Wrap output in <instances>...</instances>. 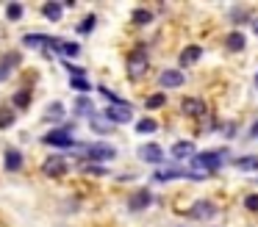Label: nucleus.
Returning <instances> with one entry per match:
<instances>
[{
	"label": "nucleus",
	"mask_w": 258,
	"mask_h": 227,
	"mask_svg": "<svg viewBox=\"0 0 258 227\" xmlns=\"http://www.w3.org/2000/svg\"><path fill=\"white\" fill-rule=\"evenodd\" d=\"M3 166H6V172L23 169V153H20V149H6V155H3Z\"/></svg>",
	"instance_id": "4468645a"
},
{
	"label": "nucleus",
	"mask_w": 258,
	"mask_h": 227,
	"mask_svg": "<svg viewBox=\"0 0 258 227\" xmlns=\"http://www.w3.org/2000/svg\"><path fill=\"white\" fill-rule=\"evenodd\" d=\"M228 161V153L225 149H206V153H197L195 158H191V164L197 166V172H217L219 166Z\"/></svg>",
	"instance_id": "f257e3e1"
},
{
	"label": "nucleus",
	"mask_w": 258,
	"mask_h": 227,
	"mask_svg": "<svg viewBox=\"0 0 258 227\" xmlns=\"http://www.w3.org/2000/svg\"><path fill=\"white\" fill-rule=\"evenodd\" d=\"M150 205H153V194L147 191V188H139L136 194H131V197H128V210H134V213H136V210L150 208Z\"/></svg>",
	"instance_id": "1a4fd4ad"
},
{
	"label": "nucleus",
	"mask_w": 258,
	"mask_h": 227,
	"mask_svg": "<svg viewBox=\"0 0 258 227\" xmlns=\"http://www.w3.org/2000/svg\"><path fill=\"white\" fill-rule=\"evenodd\" d=\"M67 169H70V164H67L64 155H47L45 164H42V172H45L47 177H64Z\"/></svg>",
	"instance_id": "423d86ee"
},
{
	"label": "nucleus",
	"mask_w": 258,
	"mask_h": 227,
	"mask_svg": "<svg viewBox=\"0 0 258 227\" xmlns=\"http://www.w3.org/2000/svg\"><path fill=\"white\" fill-rule=\"evenodd\" d=\"M178 177H186V172L178 169V166H167V169H158L156 175H153V180L167 183V180H178Z\"/></svg>",
	"instance_id": "dca6fc26"
},
{
	"label": "nucleus",
	"mask_w": 258,
	"mask_h": 227,
	"mask_svg": "<svg viewBox=\"0 0 258 227\" xmlns=\"http://www.w3.org/2000/svg\"><path fill=\"white\" fill-rule=\"evenodd\" d=\"M147 69H150L147 50H145V47H136L134 53L128 55V78H131V81H139V78L147 75Z\"/></svg>",
	"instance_id": "f03ea898"
},
{
	"label": "nucleus",
	"mask_w": 258,
	"mask_h": 227,
	"mask_svg": "<svg viewBox=\"0 0 258 227\" xmlns=\"http://www.w3.org/2000/svg\"><path fill=\"white\" fill-rule=\"evenodd\" d=\"M56 50L64 55V58H73V55H78V53H81V44H78V42H64V39H61Z\"/></svg>",
	"instance_id": "412c9836"
},
{
	"label": "nucleus",
	"mask_w": 258,
	"mask_h": 227,
	"mask_svg": "<svg viewBox=\"0 0 258 227\" xmlns=\"http://www.w3.org/2000/svg\"><path fill=\"white\" fill-rule=\"evenodd\" d=\"M64 66H67V72H70L73 78H84V75H86L84 66H75V64H70V61H64Z\"/></svg>",
	"instance_id": "473e14b6"
},
{
	"label": "nucleus",
	"mask_w": 258,
	"mask_h": 227,
	"mask_svg": "<svg viewBox=\"0 0 258 227\" xmlns=\"http://www.w3.org/2000/svg\"><path fill=\"white\" fill-rule=\"evenodd\" d=\"M42 141L47 144V147H75V141H73V125H64V127H56V130H50V133H45V138Z\"/></svg>",
	"instance_id": "7ed1b4c3"
},
{
	"label": "nucleus",
	"mask_w": 258,
	"mask_h": 227,
	"mask_svg": "<svg viewBox=\"0 0 258 227\" xmlns=\"http://www.w3.org/2000/svg\"><path fill=\"white\" fill-rule=\"evenodd\" d=\"M95 25H97V17H95V14H89L86 20H81L78 33H92V31H95Z\"/></svg>",
	"instance_id": "c756f323"
},
{
	"label": "nucleus",
	"mask_w": 258,
	"mask_h": 227,
	"mask_svg": "<svg viewBox=\"0 0 258 227\" xmlns=\"http://www.w3.org/2000/svg\"><path fill=\"white\" fill-rule=\"evenodd\" d=\"M156 130H158V122L150 119V116H142V119L136 122V133H142V136H145V133H156Z\"/></svg>",
	"instance_id": "4be33fe9"
},
{
	"label": "nucleus",
	"mask_w": 258,
	"mask_h": 227,
	"mask_svg": "<svg viewBox=\"0 0 258 227\" xmlns=\"http://www.w3.org/2000/svg\"><path fill=\"white\" fill-rule=\"evenodd\" d=\"M61 11H64L61 3H45V6H42V14H45L50 22H58V20H61Z\"/></svg>",
	"instance_id": "aec40b11"
},
{
	"label": "nucleus",
	"mask_w": 258,
	"mask_h": 227,
	"mask_svg": "<svg viewBox=\"0 0 258 227\" xmlns=\"http://www.w3.org/2000/svg\"><path fill=\"white\" fill-rule=\"evenodd\" d=\"M200 55H203V47H200V44H189V47L180 50L178 64H180V66H191V64H197V61H200Z\"/></svg>",
	"instance_id": "ddd939ff"
},
{
	"label": "nucleus",
	"mask_w": 258,
	"mask_h": 227,
	"mask_svg": "<svg viewBox=\"0 0 258 227\" xmlns=\"http://www.w3.org/2000/svg\"><path fill=\"white\" fill-rule=\"evenodd\" d=\"M225 44H228V50H233V53H241V50H244V36H241L239 31H233L225 39Z\"/></svg>",
	"instance_id": "5701e85b"
},
{
	"label": "nucleus",
	"mask_w": 258,
	"mask_h": 227,
	"mask_svg": "<svg viewBox=\"0 0 258 227\" xmlns=\"http://www.w3.org/2000/svg\"><path fill=\"white\" fill-rule=\"evenodd\" d=\"M233 166L236 169H244V172H252V169H258V155H241V158L233 161Z\"/></svg>",
	"instance_id": "6ab92c4d"
},
{
	"label": "nucleus",
	"mask_w": 258,
	"mask_h": 227,
	"mask_svg": "<svg viewBox=\"0 0 258 227\" xmlns=\"http://www.w3.org/2000/svg\"><path fill=\"white\" fill-rule=\"evenodd\" d=\"M89 125H92V130L100 133V136H106V133H114V125L106 119V116H100V114H92V116H89Z\"/></svg>",
	"instance_id": "2eb2a0df"
},
{
	"label": "nucleus",
	"mask_w": 258,
	"mask_h": 227,
	"mask_svg": "<svg viewBox=\"0 0 258 227\" xmlns=\"http://www.w3.org/2000/svg\"><path fill=\"white\" fill-rule=\"evenodd\" d=\"M178 227H183V224H178Z\"/></svg>",
	"instance_id": "58836bf2"
},
{
	"label": "nucleus",
	"mask_w": 258,
	"mask_h": 227,
	"mask_svg": "<svg viewBox=\"0 0 258 227\" xmlns=\"http://www.w3.org/2000/svg\"><path fill=\"white\" fill-rule=\"evenodd\" d=\"M84 172H89V175H106V169H103V166H95V164H86Z\"/></svg>",
	"instance_id": "f704fd0d"
},
{
	"label": "nucleus",
	"mask_w": 258,
	"mask_h": 227,
	"mask_svg": "<svg viewBox=\"0 0 258 227\" xmlns=\"http://www.w3.org/2000/svg\"><path fill=\"white\" fill-rule=\"evenodd\" d=\"M14 105H17V108H28L31 105V89H23V92L14 94Z\"/></svg>",
	"instance_id": "a878e982"
},
{
	"label": "nucleus",
	"mask_w": 258,
	"mask_h": 227,
	"mask_svg": "<svg viewBox=\"0 0 258 227\" xmlns=\"http://www.w3.org/2000/svg\"><path fill=\"white\" fill-rule=\"evenodd\" d=\"M244 208H247V210H258V194H250V197H244Z\"/></svg>",
	"instance_id": "72a5a7b5"
},
{
	"label": "nucleus",
	"mask_w": 258,
	"mask_h": 227,
	"mask_svg": "<svg viewBox=\"0 0 258 227\" xmlns=\"http://www.w3.org/2000/svg\"><path fill=\"white\" fill-rule=\"evenodd\" d=\"M183 72L180 69H164L161 75H158V83H161V89H178L183 86Z\"/></svg>",
	"instance_id": "9b49d317"
},
{
	"label": "nucleus",
	"mask_w": 258,
	"mask_h": 227,
	"mask_svg": "<svg viewBox=\"0 0 258 227\" xmlns=\"http://www.w3.org/2000/svg\"><path fill=\"white\" fill-rule=\"evenodd\" d=\"M250 25H252V33H255V36H258V17H255V20L250 22Z\"/></svg>",
	"instance_id": "e433bc0d"
},
{
	"label": "nucleus",
	"mask_w": 258,
	"mask_h": 227,
	"mask_svg": "<svg viewBox=\"0 0 258 227\" xmlns=\"http://www.w3.org/2000/svg\"><path fill=\"white\" fill-rule=\"evenodd\" d=\"M81 149L86 153V158H89V161H114V158H117V147H111V144H106V141L84 144Z\"/></svg>",
	"instance_id": "20e7f679"
},
{
	"label": "nucleus",
	"mask_w": 258,
	"mask_h": 227,
	"mask_svg": "<svg viewBox=\"0 0 258 227\" xmlns=\"http://www.w3.org/2000/svg\"><path fill=\"white\" fill-rule=\"evenodd\" d=\"M131 22H134V25H150L153 22V14L147 9H136L134 14H131Z\"/></svg>",
	"instance_id": "b1692460"
},
{
	"label": "nucleus",
	"mask_w": 258,
	"mask_h": 227,
	"mask_svg": "<svg viewBox=\"0 0 258 227\" xmlns=\"http://www.w3.org/2000/svg\"><path fill=\"white\" fill-rule=\"evenodd\" d=\"M180 111H183L186 116H195V119H206V116H208L206 103H203V100H197V97H186L183 103H180Z\"/></svg>",
	"instance_id": "6e6552de"
},
{
	"label": "nucleus",
	"mask_w": 258,
	"mask_h": 227,
	"mask_svg": "<svg viewBox=\"0 0 258 227\" xmlns=\"http://www.w3.org/2000/svg\"><path fill=\"white\" fill-rule=\"evenodd\" d=\"M61 116H64V103H58V100H56V103L47 105V114H45L47 122H56V119H61Z\"/></svg>",
	"instance_id": "393cba45"
},
{
	"label": "nucleus",
	"mask_w": 258,
	"mask_h": 227,
	"mask_svg": "<svg viewBox=\"0 0 258 227\" xmlns=\"http://www.w3.org/2000/svg\"><path fill=\"white\" fill-rule=\"evenodd\" d=\"M236 133V125H225V136H233Z\"/></svg>",
	"instance_id": "c9c22d12"
},
{
	"label": "nucleus",
	"mask_w": 258,
	"mask_h": 227,
	"mask_svg": "<svg viewBox=\"0 0 258 227\" xmlns=\"http://www.w3.org/2000/svg\"><path fill=\"white\" fill-rule=\"evenodd\" d=\"M103 116H106L111 125H128V122L134 119V114H131V105H108V108L103 111Z\"/></svg>",
	"instance_id": "0eeeda50"
},
{
	"label": "nucleus",
	"mask_w": 258,
	"mask_h": 227,
	"mask_svg": "<svg viewBox=\"0 0 258 227\" xmlns=\"http://www.w3.org/2000/svg\"><path fill=\"white\" fill-rule=\"evenodd\" d=\"M217 216V205L211 199H197L195 205L189 208V219H197V221H211Z\"/></svg>",
	"instance_id": "39448f33"
},
{
	"label": "nucleus",
	"mask_w": 258,
	"mask_h": 227,
	"mask_svg": "<svg viewBox=\"0 0 258 227\" xmlns=\"http://www.w3.org/2000/svg\"><path fill=\"white\" fill-rule=\"evenodd\" d=\"M75 111H78V114H89L92 116V111H95V108H92V100L89 97H78V100H75Z\"/></svg>",
	"instance_id": "cd10ccee"
},
{
	"label": "nucleus",
	"mask_w": 258,
	"mask_h": 227,
	"mask_svg": "<svg viewBox=\"0 0 258 227\" xmlns=\"http://www.w3.org/2000/svg\"><path fill=\"white\" fill-rule=\"evenodd\" d=\"M58 42H61V39L42 36V33H28V36L23 39V44H34V47H39V44H50V47H58Z\"/></svg>",
	"instance_id": "a211bd4d"
},
{
	"label": "nucleus",
	"mask_w": 258,
	"mask_h": 227,
	"mask_svg": "<svg viewBox=\"0 0 258 227\" xmlns=\"http://www.w3.org/2000/svg\"><path fill=\"white\" fill-rule=\"evenodd\" d=\"M139 158L145 161V164H161L164 161V149L158 147V144H142L139 147Z\"/></svg>",
	"instance_id": "9d476101"
},
{
	"label": "nucleus",
	"mask_w": 258,
	"mask_h": 227,
	"mask_svg": "<svg viewBox=\"0 0 258 227\" xmlns=\"http://www.w3.org/2000/svg\"><path fill=\"white\" fill-rule=\"evenodd\" d=\"M70 86H73L75 92L81 94V97H84V94H86V92H89V89H92V86H89V81H86V78H73V81H70Z\"/></svg>",
	"instance_id": "c85d7f7f"
},
{
	"label": "nucleus",
	"mask_w": 258,
	"mask_h": 227,
	"mask_svg": "<svg viewBox=\"0 0 258 227\" xmlns=\"http://www.w3.org/2000/svg\"><path fill=\"white\" fill-rule=\"evenodd\" d=\"M169 155H172L175 161H186V158H195L197 149H195V141H175L172 149H169Z\"/></svg>",
	"instance_id": "f8f14e48"
},
{
	"label": "nucleus",
	"mask_w": 258,
	"mask_h": 227,
	"mask_svg": "<svg viewBox=\"0 0 258 227\" xmlns=\"http://www.w3.org/2000/svg\"><path fill=\"white\" fill-rule=\"evenodd\" d=\"M14 64H20V53H6L3 55V61H0V81H6V78L12 75Z\"/></svg>",
	"instance_id": "f3484780"
},
{
	"label": "nucleus",
	"mask_w": 258,
	"mask_h": 227,
	"mask_svg": "<svg viewBox=\"0 0 258 227\" xmlns=\"http://www.w3.org/2000/svg\"><path fill=\"white\" fill-rule=\"evenodd\" d=\"M164 103H167L164 94H150V97H147V108H161Z\"/></svg>",
	"instance_id": "2f4dec72"
},
{
	"label": "nucleus",
	"mask_w": 258,
	"mask_h": 227,
	"mask_svg": "<svg viewBox=\"0 0 258 227\" xmlns=\"http://www.w3.org/2000/svg\"><path fill=\"white\" fill-rule=\"evenodd\" d=\"M6 17H9V20H20V17H23V6H20V3H9L6 6Z\"/></svg>",
	"instance_id": "7c9ffc66"
},
{
	"label": "nucleus",
	"mask_w": 258,
	"mask_h": 227,
	"mask_svg": "<svg viewBox=\"0 0 258 227\" xmlns=\"http://www.w3.org/2000/svg\"><path fill=\"white\" fill-rule=\"evenodd\" d=\"M14 122H17V114L9 108H0V127H12Z\"/></svg>",
	"instance_id": "bb28decb"
},
{
	"label": "nucleus",
	"mask_w": 258,
	"mask_h": 227,
	"mask_svg": "<svg viewBox=\"0 0 258 227\" xmlns=\"http://www.w3.org/2000/svg\"><path fill=\"white\" fill-rule=\"evenodd\" d=\"M252 136H258V122H255V125H252Z\"/></svg>",
	"instance_id": "4c0bfd02"
}]
</instances>
